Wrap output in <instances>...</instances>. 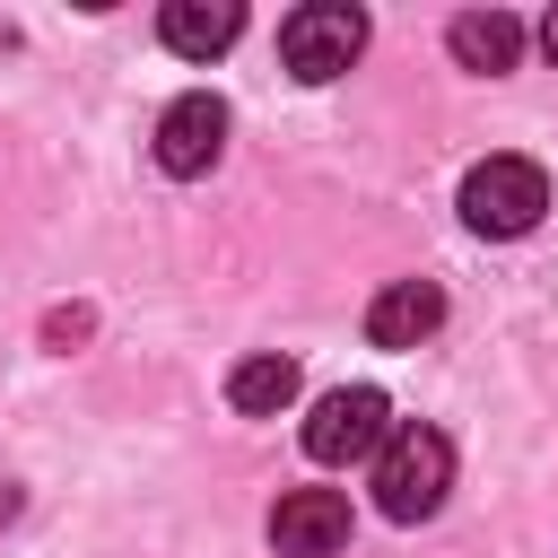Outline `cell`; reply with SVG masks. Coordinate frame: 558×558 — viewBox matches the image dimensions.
Returning a JSON list of instances; mask_svg holds the SVG:
<instances>
[{
  "instance_id": "277c9868",
  "label": "cell",
  "mask_w": 558,
  "mask_h": 558,
  "mask_svg": "<svg viewBox=\"0 0 558 558\" xmlns=\"http://www.w3.org/2000/svg\"><path fill=\"white\" fill-rule=\"evenodd\" d=\"M384 436H392V401H384L375 384H340V392H323L314 418H305V453H314L323 471H340V462H375Z\"/></svg>"
},
{
  "instance_id": "30bf717a",
  "label": "cell",
  "mask_w": 558,
  "mask_h": 558,
  "mask_svg": "<svg viewBox=\"0 0 558 558\" xmlns=\"http://www.w3.org/2000/svg\"><path fill=\"white\" fill-rule=\"evenodd\" d=\"M296 357H279V349H262V357H235L227 366V401L244 410V418H279L288 401H296Z\"/></svg>"
},
{
  "instance_id": "ba28073f",
  "label": "cell",
  "mask_w": 558,
  "mask_h": 558,
  "mask_svg": "<svg viewBox=\"0 0 558 558\" xmlns=\"http://www.w3.org/2000/svg\"><path fill=\"white\" fill-rule=\"evenodd\" d=\"M445 44H453V61H462V70L497 78V70H514V61H523V17H506V9H462V17L445 26Z\"/></svg>"
},
{
  "instance_id": "8fae6325",
  "label": "cell",
  "mask_w": 558,
  "mask_h": 558,
  "mask_svg": "<svg viewBox=\"0 0 558 558\" xmlns=\"http://www.w3.org/2000/svg\"><path fill=\"white\" fill-rule=\"evenodd\" d=\"M78 331H87V305H70V314H52V323H44V340H52V349H70Z\"/></svg>"
},
{
  "instance_id": "7c38bea8",
  "label": "cell",
  "mask_w": 558,
  "mask_h": 558,
  "mask_svg": "<svg viewBox=\"0 0 558 558\" xmlns=\"http://www.w3.org/2000/svg\"><path fill=\"white\" fill-rule=\"evenodd\" d=\"M541 52H549V61H558V9H549V17H541Z\"/></svg>"
},
{
  "instance_id": "52a82bcc",
  "label": "cell",
  "mask_w": 558,
  "mask_h": 558,
  "mask_svg": "<svg viewBox=\"0 0 558 558\" xmlns=\"http://www.w3.org/2000/svg\"><path fill=\"white\" fill-rule=\"evenodd\" d=\"M436 323H445V288H436V279H392V288H375V305H366V340H375V349H418Z\"/></svg>"
},
{
  "instance_id": "3957f363",
  "label": "cell",
  "mask_w": 558,
  "mask_h": 558,
  "mask_svg": "<svg viewBox=\"0 0 558 558\" xmlns=\"http://www.w3.org/2000/svg\"><path fill=\"white\" fill-rule=\"evenodd\" d=\"M549 209V174L532 157H480L462 174V227L471 235H532Z\"/></svg>"
},
{
  "instance_id": "7a4b0ae2",
  "label": "cell",
  "mask_w": 558,
  "mask_h": 558,
  "mask_svg": "<svg viewBox=\"0 0 558 558\" xmlns=\"http://www.w3.org/2000/svg\"><path fill=\"white\" fill-rule=\"evenodd\" d=\"M357 52H366V9L357 0H305V9L279 17V61L305 87H331Z\"/></svg>"
},
{
  "instance_id": "9c48e42d",
  "label": "cell",
  "mask_w": 558,
  "mask_h": 558,
  "mask_svg": "<svg viewBox=\"0 0 558 558\" xmlns=\"http://www.w3.org/2000/svg\"><path fill=\"white\" fill-rule=\"evenodd\" d=\"M235 26H244V9H235V0H166V17H157L166 52H183V61L227 52V44H235Z\"/></svg>"
},
{
  "instance_id": "6da1fadb",
  "label": "cell",
  "mask_w": 558,
  "mask_h": 558,
  "mask_svg": "<svg viewBox=\"0 0 558 558\" xmlns=\"http://www.w3.org/2000/svg\"><path fill=\"white\" fill-rule=\"evenodd\" d=\"M445 488H453V445H445V427L401 418V427L375 445V506H384L392 523H427V514L445 506Z\"/></svg>"
},
{
  "instance_id": "5b68a950",
  "label": "cell",
  "mask_w": 558,
  "mask_h": 558,
  "mask_svg": "<svg viewBox=\"0 0 558 558\" xmlns=\"http://www.w3.org/2000/svg\"><path fill=\"white\" fill-rule=\"evenodd\" d=\"M218 148H227V105H218L209 87H192V96H174V105L157 113V166H166L174 183L209 174Z\"/></svg>"
},
{
  "instance_id": "8992f818",
  "label": "cell",
  "mask_w": 558,
  "mask_h": 558,
  "mask_svg": "<svg viewBox=\"0 0 558 558\" xmlns=\"http://www.w3.org/2000/svg\"><path fill=\"white\" fill-rule=\"evenodd\" d=\"M270 549L279 558H340L349 549V497L340 488H288L270 506Z\"/></svg>"
}]
</instances>
